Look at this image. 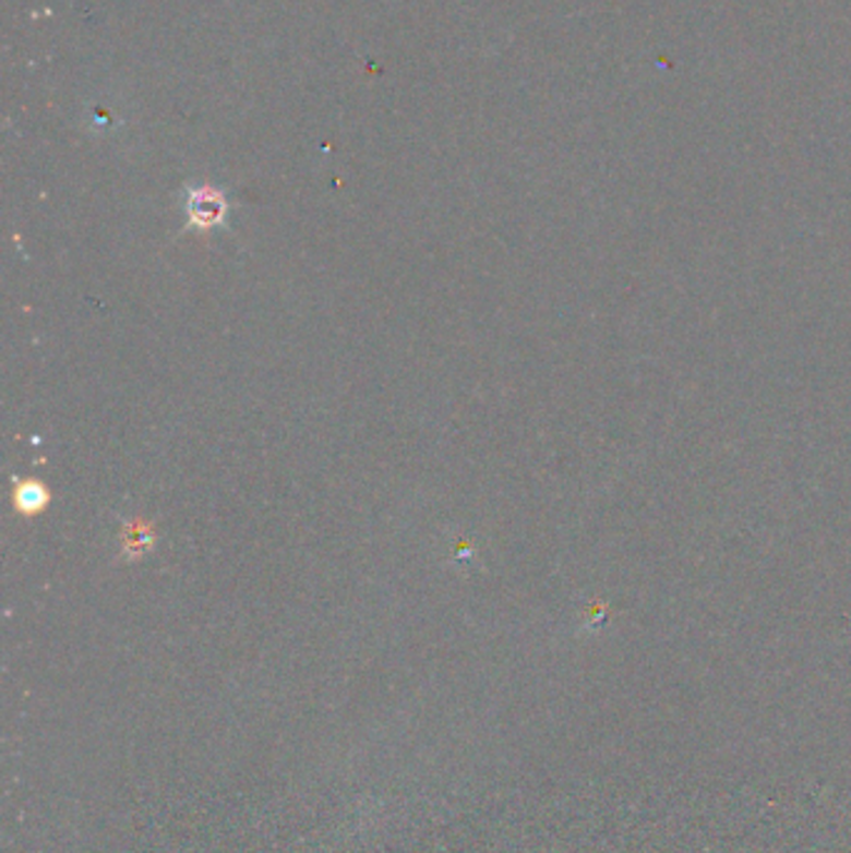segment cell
Segmentation results:
<instances>
[{"mask_svg":"<svg viewBox=\"0 0 851 853\" xmlns=\"http://www.w3.org/2000/svg\"><path fill=\"white\" fill-rule=\"evenodd\" d=\"M188 225L195 230L211 232L220 228L228 217V200L223 190L213 185H193L188 188Z\"/></svg>","mask_w":851,"mask_h":853,"instance_id":"obj_1","label":"cell"},{"mask_svg":"<svg viewBox=\"0 0 851 853\" xmlns=\"http://www.w3.org/2000/svg\"><path fill=\"white\" fill-rule=\"evenodd\" d=\"M50 494L46 486L36 480H25L15 484V507L23 515H36V512H43L48 507Z\"/></svg>","mask_w":851,"mask_h":853,"instance_id":"obj_2","label":"cell"},{"mask_svg":"<svg viewBox=\"0 0 851 853\" xmlns=\"http://www.w3.org/2000/svg\"><path fill=\"white\" fill-rule=\"evenodd\" d=\"M153 546V527L145 521H130L123 532V552L125 556H141Z\"/></svg>","mask_w":851,"mask_h":853,"instance_id":"obj_3","label":"cell"}]
</instances>
